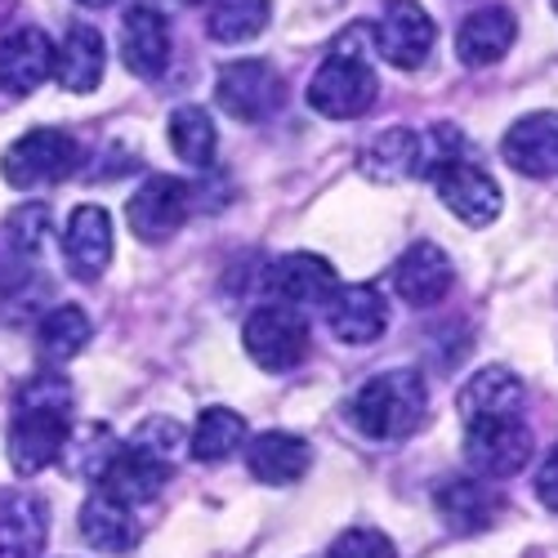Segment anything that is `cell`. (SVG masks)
Listing matches in <instances>:
<instances>
[{"label": "cell", "mask_w": 558, "mask_h": 558, "mask_svg": "<svg viewBox=\"0 0 558 558\" xmlns=\"http://www.w3.org/2000/svg\"><path fill=\"white\" fill-rule=\"evenodd\" d=\"M104 68H108V45L99 36V27L89 23H76L68 27V36L54 45V81L72 95H89V89H99L104 81Z\"/></svg>", "instance_id": "ffe728a7"}, {"label": "cell", "mask_w": 558, "mask_h": 558, "mask_svg": "<svg viewBox=\"0 0 558 558\" xmlns=\"http://www.w3.org/2000/svg\"><path fill=\"white\" fill-rule=\"evenodd\" d=\"M380 95V81L357 54H331L308 81V108L327 121L362 117Z\"/></svg>", "instance_id": "277c9868"}, {"label": "cell", "mask_w": 558, "mask_h": 558, "mask_svg": "<svg viewBox=\"0 0 558 558\" xmlns=\"http://www.w3.org/2000/svg\"><path fill=\"white\" fill-rule=\"evenodd\" d=\"M125 447L144 451V456H153V460H161V464H174V456L189 447V434H183V425L170 421V415H153V421H144V425L134 429V438H130Z\"/></svg>", "instance_id": "1f68e13d"}, {"label": "cell", "mask_w": 558, "mask_h": 558, "mask_svg": "<svg viewBox=\"0 0 558 558\" xmlns=\"http://www.w3.org/2000/svg\"><path fill=\"white\" fill-rule=\"evenodd\" d=\"M425 407H429V385L421 371L398 366L385 371V376L366 380L353 402H349V421L362 438H376V442H398L407 434L421 429L425 421Z\"/></svg>", "instance_id": "7a4b0ae2"}, {"label": "cell", "mask_w": 558, "mask_h": 558, "mask_svg": "<svg viewBox=\"0 0 558 558\" xmlns=\"http://www.w3.org/2000/svg\"><path fill=\"white\" fill-rule=\"evenodd\" d=\"M54 72V45L40 27H14L0 40V85L10 95H36Z\"/></svg>", "instance_id": "e0dca14e"}, {"label": "cell", "mask_w": 558, "mask_h": 558, "mask_svg": "<svg viewBox=\"0 0 558 558\" xmlns=\"http://www.w3.org/2000/svg\"><path fill=\"white\" fill-rule=\"evenodd\" d=\"M357 170L371 183H402L421 174V134L415 130H385L376 134L357 157Z\"/></svg>", "instance_id": "cb8c5ba5"}, {"label": "cell", "mask_w": 558, "mask_h": 558, "mask_svg": "<svg viewBox=\"0 0 558 558\" xmlns=\"http://www.w3.org/2000/svg\"><path fill=\"white\" fill-rule=\"evenodd\" d=\"M68 411H72V389L63 376L54 371H40L32 376L19 393V407H14V421H10V438H5V451H10V464L19 474H40L59 464L63 456V442H68Z\"/></svg>", "instance_id": "6da1fadb"}, {"label": "cell", "mask_w": 558, "mask_h": 558, "mask_svg": "<svg viewBox=\"0 0 558 558\" xmlns=\"http://www.w3.org/2000/svg\"><path fill=\"white\" fill-rule=\"evenodd\" d=\"M81 5H95V10H104V5H112V0H81Z\"/></svg>", "instance_id": "d590c367"}, {"label": "cell", "mask_w": 558, "mask_h": 558, "mask_svg": "<svg viewBox=\"0 0 558 558\" xmlns=\"http://www.w3.org/2000/svg\"><path fill=\"white\" fill-rule=\"evenodd\" d=\"M272 19V0H210L206 5V32L219 45L255 40Z\"/></svg>", "instance_id": "83f0119b"}, {"label": "cell", "mask_w": 558, "mask_h": 558, "mask_svg": "<svg viewBox=\"0 0 558 558\" xmlns=\"http://www.w3.org/2000/svg\"><path fill=\"white\" fill-rule=\"evenodd\" d=\"M242 344L251 353L255 366L264 371H291L304 362L308 353V327H304V317L287 304H264L246 317V327H242Z\"/></svg>", "instance_id": "8992f818"}, {"label": "cell", "mask_w": 558, "mask_h": 558, "mask_svg": "<svg viewBox=\"0 0 558 558\" xmlns=\"http://www.w3.org/2000/svg\"><path fill=\"white\" fill-rule=\"evenodd\" d=\"M215 99L228 117L238 121H268L277 108H282L287 89H282V76H277L272 63L264 59H232L219 68V81H215Z\"/></svg>", "instance_id": "5b68a950"}, {"label": "cell", "mask_w": 558, "mask_h": 558, "mask_svg": "<svg viewBox=\"0 0 558 558\" xmlns=\"http://www.w3.org/2000/svg\"><path fill=\"white\" fill-rule=\"evenodd\" d=\"M183 5H202V0H183Z\"/></svg>", "instance_id": "8d00e7d4"}, {"label": "cell", "mask_w": 558, "mask_h": 558, "mask_svg": "<svg viewBox=\"0 0 558 558\" xmlns=\"http://www.w3.org/2000/svg\"><path fill=\"white\" fill-rule=\"evenodd\" d=\"M242 442H246V421H242L238 411H228V407H206V411L197 415L193 438H189V447H193V456H197L202 464L228 460Z\"/></svg>", "instance_id": "f1b7e54d"}, {"label": "cell", "mask_w": 558, "mask_h": 558, "mask_svg": "<svg viewBox=\"0 0 558 558\" xmlns=\"http://www.w3.org/2000/svg\"><path fill=\"white\" fill-rule=\"evenodd\" d=\"M50 536V509L36 492L0 496V558H40Z\"/></svg>", "instance_id": "44dd1931"}, {"label": "cell", "mask_w": 558, "mask_h": 558, "mask_svg": "<svg viewBox=\"0 0 558 558\" xmlns=\"http://www.w3.org/2000/svg\"><path fill=\"white\" fill-rule=\"evenodd\" d=\"M536 496H541L545 509H554V514H558V442L549 447L545 464L536 470Z\"/></svg>", "instance_id": "e575fe53"}, {"label": "cell", "mask_w": 558, "mask_h": 558, "mask_svg": "<svg viewBox=\"0 0 558 558\" xmlns=\"http://www.w3.org/2000/svg\"><path fill=\"white\" fill-rule=\"evenodd\" d=\"M193 210V189L183 179H170V174H153L134 189V197L125 202V219L134 228L138 242H170L174 232L183 228Z\"/></svg>", "instance_id": "52a82bcc"}, {"label": "cell", "mask_w": 558, "mask_h": 558, "mask_svg": "<svg viewBox=\"0 0 558 558\" xmlns=\"http://www.w3.org/2000/svg\"><path fill=\"white\" fill-rule=\"evenodd\" d=\"M434 40H438V23L415 0H389L376 23V54L398 72L425 68L434 54Z\"/></svg>", "instance_id": "ba28073f"}, {"label": "cell", "mask_w": 558, "mask_h": 558, "mask_svg": "<svg viewBox=\"0 0 558 558\" xmlns=\"http://www.w3.org/2000/svg\"><path fill=\"white\" fill-rule=\"evenodd\" d=\"M451 282H456V268H451L447 251L434 246V242L407 246V255H402L398 268H393V291H398L411 308H434V304H442L447 291H451Z\"/></svg>", "instance_id": "2e32d148"}, {"label": "cell", "mask_w": 558, "mask_h": 558, "mask_svg": "<svg viewBox=\"0 0 558 558\" xmlns=\"http://www.w3.org/2000/svg\"><path fill=\"white\" fill-rule=\"evenodd\" d=\"M434 189H438V202L470 228H487L500 219L505 210V197H500V183L483 170V166H470V161H456V166H442L434 174Z\"/></svg>", "instance_id": "30bf717a"}, {"label": "cell", "mask_w": 558, "mask_h": 558, "mask_svg": "<svg viewBox=\"0 0 558 558\" xmlns=\"http://www.w3.org/2000/svg\"><path fill=\"white\" fill-rule=\"evenodd\" d=\"M166 134H170V148L179 153V161L183 166H210L215 161V148H219V134H215V121H210V112L206 108H179V112H170V125H166Z\"/></svg>", "instance_id": "f546056e"}, {"label": "cell", "mask_w": 558, "mask_h": 558, "mask_svg": "<svg viewBox=\"0 0 558 558\" xmlns=\"http://www.w3.org/2000/svg\"><path fill=\"white\" fill-rule=\"evenodd\" d=\"M464 460L478 478H514L532 460V429L527 421H496L464 429Z\"/></svg>", "instance_id": "9c48e42d"}, {"label": "cell", "mask_w": 558, "mask_h": 558, "mask_svg": "<svg viewBox=\"0 0 558 558\" xmlns=\"http://www.w3.org/2000/svg\"><path fill=\"white\" fill-rule=\"evenodd\" d=\"M117 451H121V447H117V438H112L108 425H81L76 434H68L59 460L68 464V474H72V478L99 483V478L108 474V464H112Z\"/></svg>", "instance_id": "4dcf8cb0"}, {"label": "cell", "mask_w": 558, "mask_h": 558, "mask_svg": "<svg viewBox=\"0 0 558 558\" xmlns=\"http://www.w3.org/2000/svg\"><path fill=\"white\" fill-rule=\"evenodd\" d=\"M438 509H442V519H447L451 532H483L496 519L500 496L483 478H451L438 492Z\"/></svg>", "instance_id": "484cf974"}, {"label": "cell", "mask_w": 558, "mask_h": 558, "mask_svg": "<svg viewBox=\"0 0 558 558\" xmlns=\"http://www.w3.org/2000/svg\"><path fill=\"white\" fill-rule=\"evenodd\" d=\"M63 255L81 282H99L112 264V215L104 206H76L63 228Z\"/></svg>", "instance_id": "4fadbf2b"}, {"label": "cell", "mask_w": 558, "mask_h": 558, "mask_svg": "<svg viewBox=\"0 0 558 558\" xmlns=\"http://www.w3.org/2000/svg\"><path fill=\"white\" fill-rule=\"evenodd\" d=\"M500 157L527 179L558 174V112H527L500 138Z\"/></svg>", "instance_id": "7c38bea8"}, {"label": "cell", "mask_w": 558, "mask_h": 558, "mask_svg": "<svg viewBox=\"0 0 558 558\" xmlns=\"http://www.w3.org/2000/svg\"><path fill=\"white\" fill-rule=\"evenodd\" d=\"M268 287L277 291V300H282L287 308H308V304H327L336 295V287H340V277H336L331 259L295 251V255L272 264Z\"/></svg>", "instance_id": "ac0fdd59"}, {"label": "cell", "mask_w": 558, "mask_h": 558, "mask_svg": "<svg viewBox=\"0 0 558 558\" xmlns=\"http://www.w3.org/2000/svg\"><path fill=\"white\" fill-rule=\"evenodd\" d=\"M81 161H85V153L68 130L36 125L5 148V157H0V174H5L10 189H40V183H63L68 174H76Z\"/></svg>", "instance_id": "3957f363"}, {"label": "cell", "mask_w": 558, "mask_h": 558, "mask_svg": "<svg viewBox=\"0 0 558 558\" xmlns=\"http://www.w3.org/2000/svg\"><path fill=\"white\" fill-rule=\"evenodd\" d=\"M81 536L104 549V554H125L138 541V523H134V509L112 500L108 492H95L81 505Z\"/></svg>", "instance_id": "d4e9b609"}, {"label": "cell", "mask_w": 558, "mask_h": 558, "mask_svg": "<svg viewBox=\"0 0 558 558\" xmlns=\"http://www.w3.org/2000/svg\"><path fill=\"white\" fill-rule=\"evenodd\" d=\"M331 558H398V554H393V541L385 532H376V527H349L344 536H336Z\"/></svg>", "instance_id": "d6a6232c"}, {"label": "cell", "mask_w": 558, "mask_h": 558, "mask_svg": "<svg viewBox=\"0 0 558 558\" xmlns=\"http://www.w3.org/2000/svg\"><path fill=\"white\" fill-rule=\"evenodd\" d=\"M170 483V464L144 456V451H134V447H121L108 464V474L99 478V492H108L112 500L121 505H144L153 496H161V487Z\"/></svg>", "instance_id": "603a6c76"}, {"label": "cell", "mask_w": 558, "mask_h": 558, "mask_svg": "<svg viewBox=\"0 0 558 558\" xmlns=\"http://www.w3.org/2000/svg\"><path fill=\"white\" fill-rule=\"evenodd\" d=\"M5 232H10V242H14V251H36L40 246V238L50 232V210L45 206H19L10 219H5Z\"/></svg>", "instance_id": "836d02e7"}, {"label": "cell", "mask_w": 558, "mask_h": 558, "mask_svg": "<svg viewBox=\"0 0 558 558\" xmlns=\"http://www.w3.org/2000/svg\"><path fill=\"white\" fill-rule=\"evenodd\" d=\"M327 308V327L336 331V340L344 344H376L389 327V304L376 287L353 282V287H336V295L322 304Z\"/></svg>", "instance_id": "5bb4252c"}, {"label": "cell", "mask_w": 558, "mask_h": 558, "mask_svg": "<svg viewBox=\"0 0 558 558\" xmlns=\"http://www.w3.org/2000/svg\"><path fill=\"white\" fill-rule=\"evenodd\" d=\"M89 336H95V327H89V317L76 308V304H59L40 317V327H36V353L40 362H50V366H63L72 362Z\"/></svg>", "instance_id": "4316f807"}, {"label": "cell", "mask_w": 558, "mask_h": 558, "mask_svg": "<svg viewBox=\"0 0 558 558\" xmlns=\"http://www.w3.org/2000/svg\"><path fill=\"white\" fill-rule=\"evenodd\" d=\"M246 464H251V474L268 487H291L308 474V464H313V451L300 434H287V429H268L251 442L246 451Z\"/></svg>", "instance_id": "7402d4cb"}, {"label": "cell", "mask_w": 558, "mask_h": 558, "mask_svg": "<svg viewBox=\"0 0 558 558\" xmlns=\"http://www.w3.org/2000/svg\"><path fill=\"white\" fill-rule=\"evenodd\" d=\"M519 36V19L509 5H483L456 32V54L464 68H492L509 54V45Z\"/></svg>", "instance_id": "d6986e66"}, {"label": "cell", "mask_w": 558, "mask_h": 558, "mask_svg": "<svg viewBox=\"0 0 558 558\" xmlns=\"http://www.w3.org/2000/svg\"><path fill=\"white\" fill-rule=\"evenodd\" d=\"M554 10H558V0H554Z\"/></svg>", "instance_id": "74e56055"}, {"label": "cell", "mask_w": 558, "mask_h": 558, "mask_svg": "<svg viewBox=\"0 0 558 558\" xmlns=\"http://www.w3.org/2000/svg\"><path fill=\"white\" fill-rule=\"evenodd\" d=\"M456 407H460L464 429L470 425H496V421H523L527 389L509 366H483L478 376L464 380Z\"/></svg>", "instance_id": "8fae6325"}, {"label": "cell", "mask_w": 558, "mask_h": 558, "mask_svg": "<svg viewBox=\"0 0 558 558\" xmlns=\"http://www.w3.org/2000/svg\"><path fill=\"white\" fill-rule=\"evenodd\" d=\"M121 59L134 76L157 81L170 68V23L153 5H130L121 14Z\"/></svg>", "instance_id": "9a60e30c"}]
</instances>
